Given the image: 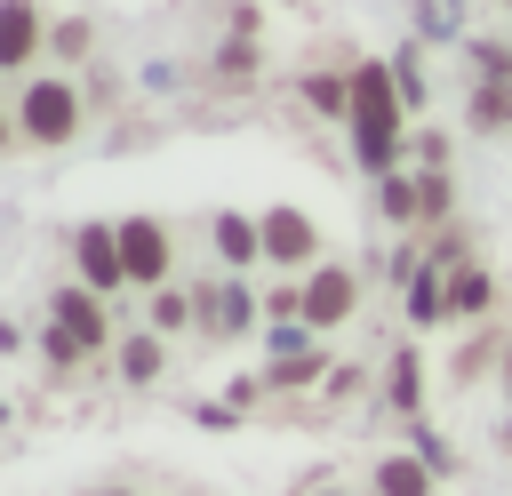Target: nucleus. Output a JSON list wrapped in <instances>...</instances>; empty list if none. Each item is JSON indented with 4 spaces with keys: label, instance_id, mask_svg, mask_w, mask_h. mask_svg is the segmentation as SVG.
I'll list each match as a JSON object with an SVG mask.
<instances>
[{
    "label": "nucleus",
    "instance_id": "obj_11",
    "mask_svg": "<svg viewBox=\"0 0 512 496\" xmlns=\"http://www.w3.org/2000/svg\"><path fill=\"white\" fill-rule=\"evenodd\" d=\"M216 248H224V264H256V256H264V224H248V216H216Z\"/></svg>",
    "mask_w": 512,
    "mask_h": 496
},
{
    "label": "nucleus",
    "instance_id": "obj_20",
    "mask_svg": "<svg viewBox=\"0 0 512 496\" xmlns=\"http://www.w3.org/2000/svg\"><path fill=\"white\" fill-rule=\"evenodd\" d=\"M504 384H512V352H504Z\"/></svg>",
    "mask_w": 512,
    "mask_h": 496
},
{
    "label": "nucleus",
    "instance_id": "obj_10",
    "mask_svg": "<svg viewBox=\"0 0 512 496\" xmlns=\"http://www.w3.org/2000/svg\"><path fill=\"white\" fill-rule=\"evenodd\" d=\"M376 496H432V464L424 456H384L376 464Z\"/></svg>",
    "mask_w": 512,
    "mask_h": 496
},
{
    "label": "nucleus",
    "instance_id": "obj_6",
    "mask_svg": "<svg viewBox=\"0 0 512 496\" xmlns=\"http://www.w3.org/2000/svg\"><path fill=\"white\" fill-rule=\"evenodd\" d=\"M72 256H80V280H88L96 296L128 280V264H120V224H88V232L72 240Z\"/></svg>",
    "mask_w": 512,
    "mask_h": 496
},
{
    "label": "nucleus",
    "instance_id": "obj_22",
    "mask_svg": "<svg viewBox=\"0 0 512 496\" xmlns=\"http://www.w3.org/2000/svg\"><path fill=\"white\" fill-rule=\"evenodd\" d=\"M320 496H336V488H320Z\"/></svg>",
    "mask_w": 512,
    "mask_h": 496
},
{
    "label": "nucleus",
    "instance_id": "obj_2",
    "mask_svg": "<svg viewBox=\"0 0 512 496\" xmlns=\"http://www.w3.org/2000/svg\"><path fill=\"white\" fill-rule=\"evenodd\" d=\"M16 136L24 144H72L80 136V88L72 80H32L16 96Z\"/></svg>",
    "mask_w": 512,
    "mask_h": 496
},
{
    "label": "nucleus",
    "instance_id": "obj_5",
    "mask_svg": "<svg viewBox=\"0 0 512 496\" xmlns=\"http://www.w3.org/2000/svg\"><path fill=\"white\" fill-rule=\"evenodd\" d=\"M256 224H264V256H272V264H312V256H320V232H312L304 208H264Z\"/></svg>",
    "mask_w": 512,
    "mask_h": 496
},
{
    "label": "nucleus",
    "instance_id": "obj_3",
    "mask_svg": "<svg viewBox=\"0 0 512 496\" xmlns=\"http://www.w3.org/2000/svg\"><path fill=\"white\" fill-rule=\"evenodd\" d=\"M104 344V312H96V288H56V304H48V352L72 368V360H88Z\"/></svg>",
    "mask_w": 512,
    "mask_h": 496
},
{
    "label": "nucleus",
    "instance_id": "obj_13",
    "mask_svg": "<svg viewBox=\"0 0 512 496\" xmlns=\"http://www.w3.org/2000/svg\"><path fill=\"white\" fill-rule=\"evenodd\" d=\"M448 312H488V272L480 264H456L448 272Z\"/></svg>",
    "mask_w": 512,
    "mask_h": 496
},
{
    "label": "nucleus",
    "instance_id": "obj_4",
    "mask_svg": "<svg viewBox=\"0 0 512 496\" xmlns=\"http://www.w3.org/2000/svg\"><path fill=\"white\" fill-rule=\"evenodd\" d=\"M120 264H128L136 288H160V280H168V232H160L152 216H128V224H120Z\"/></svg>",
    "mask_w": 512,
    "mask_h": 496
},
{
    "label": "nucleus",
    "instance_id": "obj_15",
    "mask_svg": "<svg viewBox=\"0 0 512 496\" xmlns=\"http://www.w3.org/2000/svg\"><path fill=\"white\" fill-rule=\"evenodd\" d=\"M304 104H312V112H352V80L312 72V80H304Z\"/></svg>",
    "mask_w": 512,
    "mask_h": 496
},
{
    "label": "nucleus",
    "instance_id": "obj_14",
    "mask_svg": "<svg viewBox=\"0 0 512 496\" xmlns=\"http://www.w3.org/2000/svg\"><path fill=\"white\" fill-rule=\"evenodd\" d=\"M120 376H128V384H152V376H160V336H128V344H120Z\"/></svg>",
    "mask_w": 512,
    "mask_h": 496
},
{
    "label": "nucleus",
    "instance_id": "obj_16",
    "mask_svg": "<svg viewBox=\"0 0 512 496\" xmlns=\"http://www.w3.org/2000/svg\"><path fill=\"white\" fill-rule=\"evenodd\" d=\"M184 320H200V296H184V288H160V296H152V328H184Z\"/></svg>",
    "mask_w": 512,
    "mask_h": 496
},
{
    "label": "nucleus",
    "instance_id": "obj_18",
    "mask_svg": "<svg viewBox=\"0 0 512 496\" xmlns=\"http://www.w3.org/2000/svg\"><path fill=\"white\" fill-rule=\"evenodd\" d=\"M424 216H448V176H440V168L424 176Z\"/></svg>",
    "mask_w": 512,
    "mask_h": 496
},
{
    "label": "nucleus",
    "instance_id": "obj_8",
    "mask_svg": "<svg viewBox=\"0 0 512 496\" xmlns=\"http://www.w3.org/2000/svg\"><path fill=\"white\" fill-rule=\"evenodd\" d=\"M32 48H40V16H32V0H0V64L24 72Z\"/></svg>",
    "mask_w": 512,
    "mask_h": 496
},
{
    "label": "nucleus",
    "instance_id": "obj_9",
    "mask_svg": "<svg viewBox=\"0 0 512 496\" xmlns=\"http://www.w3.org/2000/svg\"><path fill=\"white\" fill-rule=\"evenodd\" d=\"M200 320H208L216 336H240V328H248V288H232V280H224V288H200Z\"/></svg>",
    "mask_w": 512,
    "mask_h": 496
},
{
    "label": "nucleus",
    "instance_id": "obj_1",
    "mask_svg": "<svg viewBox=\"0 0 512 496\" xmlns=\"http://www.w3.org/2000/svg\"><path fill=\"white\" fill-rule=\"evenodd\" d=\"M400 80L384 72V64H360L352 72V144H360V168L368 176H392V160H400Z\"/></svg>",
    "mask_w": 512,
    "mask_h": 496
},
{
    "label": "nucleus",
    "instance_id": "obj_21",
    "mask_svg": "<svg viewBox=\"0 0 512 496\" xmlns=\"http://www.w3.org/2000/svg\"><path fill=\"white\" fill-rule=\"evenodd\" d=\"M104 496H128V488H104Z\"/></svg>",
    "mask_w": 512,
    "mask_h": 496
},
{
    "label": "nucleus",
    "instance_id": "obj_17",
    "mask_svg": "<svg viewBox=\"0 0 512 496\" xmlns=\"http://www.w3.org/2000/svg\"><path fill=\"white\" fill-rule=\"evenodd\" d=\"M416 400H424V392H416V360L400 352V360H392V408H400V416H416Z\"/></svg>",
    "mask_w": 512,
    "mask_h": 496
},
{
    "label": "nucleus",
    "instance_id": "obj_19",
    "mask_svg": "<svg viewBox=\"0 0 512 496\" xmlns=\"http://www.w3.org/2000/svg\"><path fill=\"white\" fill-rule=\"evenodd\" d=\"M88 48V24H56V56H80Z\"/></svg>",
    "mask_w": 512,
    "mask_h": 496
},
{
    "label": "nucleus",
    "instance_id": "obj_12",
    "mask_svg": "<svg viewBox=\"0 0 512 496\" xmlns=\"http://www.w3.org/2000/svg\"><path fill=\"white\" fill-rule=\"evenodd\" d=\"M376 208H384L392 224H408V216H424V184H400V176H376Z\"/></svg>",
    "mask_w": 512,
    "mask_h": 496
},
{
    "label": "nucleus",
    "instance_id": "obj_7",
    "mask_svg": "<svg viewBox=\"0 0 512 496\" xmlns=\"http://www.w3.org/2000/svg\"><path fill=\"white\" fill-rule=\"evenodd\" d=\"M352 272L344 264H320L312 280H304V328H336V320H352Z\"/></svg>",
    "mask_w": 512,
    "mask_h": 496
}]
</instances>
